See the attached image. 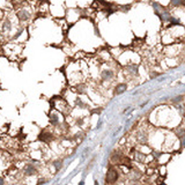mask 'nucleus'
<instances>
[{"label": "nucleus", "instance_id": "obj_1", "mask_svg": "<svg viewBox=\"0 0 185 185\" xmlns=\"http://www.w3.org/2000/svg\"><path fill=\"white\" fill-rule=\"evenodd\" d=\"M119 178H120L119 171L116 169L115 165L110 164L106 173V183L108 185H115L119 182Z\"/></svg>", "mask_w": 185, "mask_h": 185}, {"label": "nucleus", "instance_id": "obj_2", "mask_svg": "<svg viewBox=\"0 0 185 185\" xmlns=\"http://www.w3.org/2000/svg\"><path fill=\"white\" fill-rule=\"evenodd\" d=\"M124 156H125V154H124V152L123 150H120V149H115L112 153H111V155H110V163L112 164V165H120L121 164V161L124 159Z\"/></svg>", "mask_w": 185, "mask_h": 185}, {"label": "nucleus", "instance_id": "obj_3", "mask_svg": "<svg viewBox=\"0 0 185 185\" xmlns=\"http://www.w3.org/2000/svg\"><path fill=\"white\" fill-rule=\"evenodd\" d=\"M116 77V73L112 68H103L101 71V80L103 82H110L115 79Z\"/></svg>", "mask_w": 185, "mask_h": 185}, {"label": "nucleus", "instance_id": "obj_4", "mask_svg": "<svg viewBox=\"0 0 185 185\" xmlns=\"http://www.w3.org/2000/svg\"><path fill=\"white\" fill-rule=\"evenodd\" d=\"M125 68H126V71L129 72L130 75H132V77L138 75V72H139V67H138V65H135V64H130V65H127Z\"/></svg>", "mask_w": 185, "mask_h": 185}, {"label": "nucleus", "instance_id": "obj_5", "mask_svg": "<svg viewBox=\"0 0 185 185\" xmlns=\"http://www.w3.org/2000/svg\"><path fill=\"white\" fill-rule=\"evenodd\" d=\"M127 89V85L126 83H118L117 86H115V89H113V94L115 95H120Z\"/></svg>", "mask_w": 185, "mask_h": 185}, {"label": "nucleus", "instance_id": "obj_6", "mask_svg": "<svg viewBox=\"0 0 185 185\" xmlns=\"http://www.w3.org/2000/svg\"><path fill=\"white\" fill-rule=\"evenodd\" d=\"M52 165L54 167L56 171L60 170V169H61V167H63V160H60V159L53 160V161H52Z\"/></svg>", "mask_w": 185, "mask_h": 185}, {"label": "nucleus", "instance_id": "obj_7", "mask_svg": "<svg viewBox=\"0 0 185 185\" xmlns=\"http://www.w3.org/2000/svg\"><path fill=\"white\" fill-rule=\"evenodd\" d=\"M171 2H172V5H173V6H178V5H181V4H182V1H181V0H172Z\"/></svg>", "mask_w": 185, "mask_h": 185}, {"label": "nucleus", "instance_id": "obj_8", "mask_svg": "<svg viewBox=\"0 0 185 185\" xmlns=\"http://www.w3.org/2000/svg\"><path fill=\"white\" fill-rule=\"evenodd\" d=\"M79 185H83V181H82V182H80V184Z\"/></svg>", "mask_w": 185, "mask_h": 185}, {"label": "nucleus", "instance_id": "obj_9", "mask_svg": "<svg viewBox=\"0 0 185 185\" xmlns=\"http://www.w3.org/2000/svg\"><path fill=\"white\" fill-rule=\"evenodd\" d=\"M95 185H98V183H97V182H96V181H95Z\"/></svg>", "mask_w": 185, "mask_h": 185}, {"label": "nucleus", "instance_id": "obj_10", "mask_svg": "<svg viewBox=\"0 0 185 185\" xmlns=\"http://www.w3.org/2000/svg\"><path fill=\"white\" fill-rule=\"evenodd\" d=\"M183 2H184V5H185V0H184V1H183Z\"/></svg>", "mask_w": 185, "mask_h": 185}]
</instances>
